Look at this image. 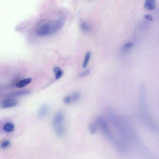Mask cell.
<instances>
[{"mask_svg":"<svg viewBox=\"0 0 159 159\" xmlns=\"http://www.w3.org/2000/svg\"><path fill=\"white\" fill-rule=\"evenodd\" d=\"M144 18L149 21H153V18L150 14H147L144 15Z\"/></svg>","mask_w":159,"mask_h":159,"instance_id":"cell-20","label":"cell"},{"mask_svg":"<svg viewBox=\"0 0 159 159\" xmlns=\"http://www.w3.org/2000/svg\"><path fill=\"white\" fill-rule=\"evenodd\" d=\"M90 69H87V70H85V71H83V72L80 73V75H79V77H85L88 75L90 74Z\"/></svg>","mask_w":159,"mask_h":159,"instance_id":"cell-19","label":"cell"},{"mask_svg":"<svg viewBox=\"0 0 159 159\" xmlns=\"http://www.w3.org/2000/svg\"><path fill=\"white\" fill-rule=\"evenodd\" d=\"M156 7V1L154 0H146L144 3V7L148 11H152Z\"/></svg>","mask_w":159,"mask_h":159,"instance_id":"cell-8","label":"cell"},{"mask_svg":"<svg viewBox=\"0 0 159 159\" xmlns=\"http://www.w3.org/2000/svg\"><path fill=\"white\" fill-rule=\"evenodd\" d=\"M99 128L98 125L96 123V122L91 123L89 126V130L90 133L91 135H93L96 133L98 129Z\"/></svg>","mask_w":159,"mask_h":159,"instance_id":"cell-13","label":"cell"},{"mask_svg":"<svg viewBox=\"0 0 159 159\" xmlns=\"http://www.w3.org/2000/svg\"><path fill=\"white\" fill-rule=\"evenodd\" d=\"M55 80H58L60 79L63 74V70L58 67H56L53 70Z\"/></svg>","mask_w":159,"mask_h":159,"instance_id":"cell-11","label":"cell"},{"mask_svg":"<svg viewBox=\"0 0 159 159\" xmlns=\"http://www.w3.org/2000/svg\"><path fill=\"white\" fill-rule=\"evenodd\" d=\"M15 127L14 124L11 122H8L5 124L3 126V129L5 132L10 133L14 131Z\"/></svg>","mask_w":159,"mask_h":159,"instance_id":"cell-10","label":"cell"},{"mask_svg":"<svg viewBox=\"0 0 159 159\" xmlns=\"http://www.w3.org/2000/svg\"><path fill=\"white\" fill-rule=\"evenodd\" d=\"M32 81V80L30 77L23 79V80H21L18 82H17L15 85V86L18 88H22L31 83Z\"/></svg>","mask_w":159,"mask_h":159,"instance_id":"cell-9","label":"cell"},{"mask_svg":"<svg viewBox=\"0 0 159 159\" xmlns=\"http://www.w3.org/2000/svg\"><path fill=\"white\" fill-rule=\"evenodd\" d=\"M134 45H135V43H132V42H128V43H125L123 46L122 49L124 51H128L129 49L132 48L134 46Z\"/></svg>","mask_w":159,"mask_h":159,"instance_id":"cell-16","label":"cell"},{"mask_svg":"<svg viewBox=\"0 0 159 159\" xmlns=\"http://www.w3.org/2000/svg\"><path fill=\"white\" fill-rule=\"evenodd\" d=\"M11 142L9 140H5L3 141L1 144V147L2 149H6L8 148L10 145Z\"/></svg>","mask_w":159,"mask_h":159,"instance_id":"cell-17","label":"cell"},{"mask_svg":"<svg viewBox=\"0 0 159 159\" xmlns=\"http://www.w3.org/2000/svg\"><path fill=\"white\" fill-rule=\"evenodd\" d=\"M70 96L71 98V102L74 103V102H77V101L80 100L81 95L79 92H75V93H72L71 95H70Z\"/></svg>","mask_w":159,"mask_h":159,"instance_id":"cell-15","label":"cell"},{"mask_svg":"<svg viewBox=\"0 0 159 159\" xmlns=\"http://www.w3.org/2000/svg\"><path fill=\"white\" fill-rule=\"evenodd\" d=\"M63 102H64L66 104L68 105L72 103V102H71V98L70 95H68V96H66L65 98H63Z\"/></svg>","mask_w":159,"mask_h":159,"instance_id":"cell-18","label":"cell"},{"mask_svg":"<svg viewBox=\"0 0 159 159\" xmlns=\"http://www.w3.org/2000/svg\"><path fill=\"white\" fill-rule=\"evenodd\" d=\"M80 28L85 32H89L91 30V27L89 24L85 22H82L80 24Z\"/></svg>","mask_w":159,"mask_h":159,"instance_id":"cell-12","label":"cell"},{"mask_svg":"<svg viewBox=\"0 0 159 159\" xmlns=\"http://www.w3.org/2000/svg\"><path fill=\"white\" fill-rule=\"evenodd\" d=\"M52 125L56 135L60 138L63 137L66 135L65 115L62 111H58L53 118Z\"/></svg>","mask_w":159,"mask_h":159,"instance_id":"cell-4","label":"cell"},{"mask_svg":"<svg viewBox=\"0 0 159 159\" xmlns=\"http://www.w3.org/2000/svg\"><path fill=\"white\" fill-rule=\"evenodd\" d=\"M49 112V107L47 105H42L39 109L38 112V116L40 118H43L48 114Z\"/></svg>","mask_w":159,"mask_h":159,"instance_id":"cell-7","label":"cell"},{"mask_svg":"<svg viewBox=\"0 0 159 159\" xmlns=\"http://www.w3.org/2000/svg\"><path fill=\"white\" fill-rule=\"evenodd\" d=\"M95 122L105 136L112 145L114 144L119 138L115 136L112 132L107 120L103 116H99L96 118Z\"/></svg>","mask_w":159,"mask_h":159,"instance_id":"cell-3","label":"cell"},{"mask_svg":"<svg viewBox=\"0 0 159 159\" xmlns=\"http://www.w3.org/2000/svg\"><path fill=\"white\" fill-rule=\"evenodd\" d=\"M30 93V91L27 90L18 91H15L12 93L8 95V98H15V97H20V96H25Z\"/></svg>","mask_w":159,"mask_h":159,"instance_id":"cell-6","label":"cell"},{"mask_svg":"<svg viewBox=\"0 0 159 159\" xmlns=\"http://www.w3.org/2000/svg\"><path fill=\"white\" fill-rule=\"evenodd\" d=\"M91 57V53L90 52H87L85 54L83 62V67L84 69H85L87 67L90 60Z\"/></svg>","mask_w":159,"mask_h":159,"instance_id":"cell-14","label":"cell"},{"mask_svg":"<svg viewBox=\"0 0 159 159\" xmlns=\"http://www.w3.org/2000/svg\"><path fill=\"white\" fill-rule=\"evenodd\" d=\"M18 101L15 98H8L1 102V107L3 109L10 108L16 107Z\"/></svg>","mask_w":159,"mask_h":159,"instance_id":"cell-5","label":"cell"},{"mask_svg":"<svg viewBox=\"0 0 159 159\" xmlns=\"http://www.w3.org/2000/svg\"><path fill=\"white\" fill-rule=\"evenodd\" d=\"M140 114L144 123L151 131L154 132H158L159 127L157 122L148 110L144 99L141 100Z\"/></svg>","mask_w":159,"mask_h":159,"instance_id":"cell-2","label":"cell"},{"mask_svg":"<svg viewBox=\"0 0 159 159\" xmlns=\"http://www.w3.org/2000/svg\"><path fill=\"white\" fill-rule=\"evenodd\" d=\"M64 22L62 20H43L39 23L36 29V33L39 36H46L55 33L63 27Z\"/></svg>","mask_w":159,"mask_h":159,"instance_id":"cell-1","label":"cell"}]
</instances>
